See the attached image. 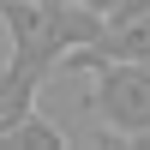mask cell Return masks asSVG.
Here are the masks:
<instances>
[{
	"instance_id": "cell-5",
	"label": "cell",
	"mask_w": 150,
	"mask_h": 150,
	"mask_svg": "<svg viewBox=\"0 0 150 150\" xmlns=\"http://www.w3.org/2000/svg\"><path fill=\"white\" fill-rule=\"evenodd\" d=\"M66 144V132L54 126V120H42V114H24L18 126L0 138V150H60Z\"/></svg>"
},
{
	"instance_id": "cell-6",
	"label": "cell",
	"mask_w": 150,
	"mask_h": 150,
	"mask_svg": "<svg viewBox=\"0 0 150 150\" xmlns=\"http://www.w3.org/2000/svg\"><path fill=\"white\" fill-rule=\"evenodd\" d=\"M90 12H102V18H126V12H144L150 0H84Z\"/></svg>"
},
{
	"instance_id": "cell-1",
	"label": "cell",
	"mask_w": 150,
	"mask_h": 150,
	"mask_svg": "<svg viewBox=\"0 0 150 150\" xmlns=\"http://www.w3.org/2000/svg\"><path fill=\"white\" fill-rule=\"evenodd\" d=\"M0 24L12 36V60L36 72H60L66 54L90 48L102 36V12H90L84 0H0Z\"/></svg>"
},
{
	"instance_id": "cell-3",
	"label": "cell",
	"mask_w": 150,
	"mask_h": 150,
	"mask_svg": "<svg viewBox=\"0 0 150 150\" xmlns=\"http://www.w3.org/2000/svg\"><path fill=\"white\" fill-rule=\"evenodd\" d=\"M102 60H138V66H150V6L126 12V18H108L102 36H96L90 48H78V54H66L60 72H90V66H102Z\"/></svg>"
},
{
	"instance_id": "cell-4",
	"label": "cell",
	"mask_w": 150,
	"mask_h": 150,
	"mask_svg": "<svg viewBox=\"0 0 150 150\" xmlns=\"http://www.w3.org/2000/svg\"><path fill=\"white\" fill-rule=\"evenodd\" d=\"M42 78H48V72L24 66V60H6V66H0V138H6L24 114H36V90H42Z\"/></svg>"
},
{
	"instance_id": "cell-2",
	"label": "cell",
	"mask_w": 150,
	"mask_h": 150,
	"mask_svg": "<svg viewBox=\"0 0 150 150\" xmlns=\"http://www.w3.org/2000/svg\"><path fill=\"white\" fill-rule=\"evenodd\" d=\"M96 72V90H90V114L102 120L114 138L150 144V66L138 60H102Z\"/></svg>"
}]
</instances>
